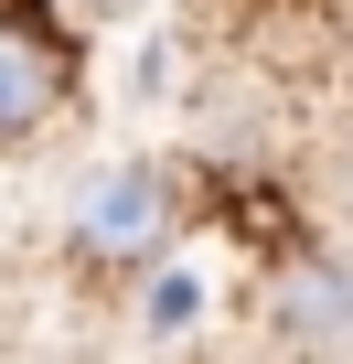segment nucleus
<instances>
[{
    "label": "nucleus",
    "instance_id": "7ed1b4c3",
    "mask_svg": "<svg viewBox=\"0 0 353 364\" xmlns=\"http://www.w3.org/2000/svg\"><path fill=\"white\" fill-rule=\"evenodd\" d=\"M43 107H54V65H43L22 33H0V139L43 129Z\"/></svg>",
    "mask_w": 353,
    "mask_h": 364
},
{
    "label": "nucleus",
    "instance_id": "f257e3e1",
    "mask_svg": "<svg viewBox=\"0 0 353 364\" xmlns=\"http://www.w3.org/2000/svg\"><path fill=\"white\" fill-rule=\"evenodd\" d=\"M161 236H171V182L161 171H107L86 193V215H75V247L86 257H150Z\"/></svg>",
    "mask_w": 353,
    "mask_h": 364
},
{
    "label": "nucleus",
    "instance_id": "20e7f679",
    "mask_svg": "<svg viewBox=\"0 0 353 364\" xmlns=\"http://www.w3.org/2000/svg\"><path fill=\"white\" fill-rule=\"evenodd\" d=\"M204 321V268H161L150 279V332H193Z\"/></svg>",
    "mask_w": 353,
    "mask_h": 364
},
{
    "label": "nucleus",
    "instance_id": "f03ea898",
    "mask_svg": "<svg viewBox=\"0 0 353 364\" xmlns=\"http://www.w3.org/2000/svg\"><path fill=\"white\" fill-rule=\"evenodd\" d=\"M353 332V279L342 268H289L278 279V343H342Z\"/></svg>",
    "mask_w": 353,
    "mask_h": 364
},
{
    "label": "nucleus",
    "instance_id": "39448f33",
    "mask_svg": "<svg viewBox=\"0 0 353 364\" xmlns=\"http://www.w3.org/2000/svg\"><path fill=\"white\" fill-rule=\"evenodd\" d=\"M86 11H97V22H129V11H150V0H86Z\"/></svg>",
    "mask_w": 353,
    "mask_h": 364
}]
</instances>
